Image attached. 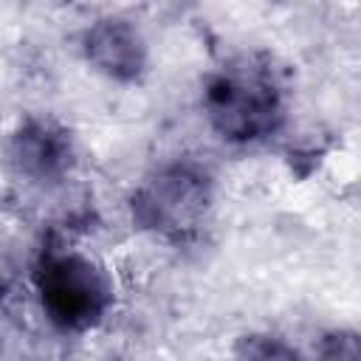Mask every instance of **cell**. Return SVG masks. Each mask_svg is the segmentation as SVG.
<instances>
[{
  "instance_id": "cell-1",
  "label": "cell",
  "mask_w": 361,
  "mask_h": 361,
  "mask_svg": "<svg viewBox=\"0 0 361 361\" xmlns=\"http://www.w3.org/2000/svg\"><path fill=\"white\" fill-rule=\"evenodd\" d=\"M203 113L228 144H257L285 121V87L276 68L243 54L217 68L203 87Z\"/></svg>"
},
{
  "instance_id": "cell-2",
  "label": "cell",
  "mask_w": 361,
  "mask_h": 361,
  "mask_svg": "<svg viewBox=\"0 0 361 361\" xmlns=\"http://www.w3.org/2000/svg\"><path fill=\"white\" fill-rule=\"evenodd\" d=\"M34 290L51 324L68 333L93 327L110 305V282L85 254L45 248L34 262Z\"/></svg>"
},
{
  "instance_id": "cell-3",
  "label": "cell",
  "mask_w": 361,
  "mask_h": 361,
  "mask_svg": "<svg viewBox=\"0 0 361 361\" xmlns=\"http://www.w3.org/2000/svg\"><path fill=\"white\" fill-rule=\"evenodd\" d=\"M212 203L209 178L192 164H169L158 169L133 197V217L161 234H186L200 226Z\"/></svg>"
},
{
  "instance_id": "cell-4",
  "label": "cell",
  "mask_w": 361,
  "mask_h": 361,
  "mask_svg": "<svg viewBox=\"0 0 361 361\" xmlns=\"http://www.w3.org/2000/svg\"><path fill=\"white\" fill-rule=\"evenodd\" d=\"M85 56L116 82H135L147 62L138 31L124 20H102L90 25L85 34Z\"/></svg>"
},
{
  "instance_id": "cell-5",
  "label": "cell",
  "mask_w": 361,
  "mask_h": 361,
  "mask_svg": "<svg viewBox=\"0 0 361 361\" xmlns=\"http://www.w3.org/2000/svg\"><path fill=\"white\" fill-rule=\"evenodd\" d=\"M14 161L34 180H56L73 161V147L65 130L51 121H25L14 135Z\"/></svg>"
},
{
  "instance_id": "cell-6",
  "label": "cell",
  "mask_w": 361,
  "mask_h": 361,
  "mask_svg": "<svg viewBox=\"0 0 361 361\" xmlns=\"http://www.w3.org/2000/svg\"><path fill=\"white\" fill-rule=\"evenodd\" d=\"M358 358H361V336H358Z\"/></svg>"
}]
</instances>
